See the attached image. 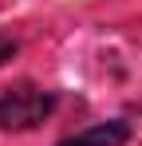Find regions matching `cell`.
I'll return each instance as SVG.
<instances>
[{
  "label": "cell",
  "mask_w": 142,
  "mask_h": 146,
  "mask_svg": "<svg viewBox=\"0 0 142 146\" xmlns=\"http://www.w3.org/2000/svg\"><path fill=\"white\" fill-rule=\"evenodd\" d=\"M51 107H55L51 91L20 79L0 91V130H32L51 115Z\"/></svg>",
  "instance_id": "cell-1"
},
{
  "label": "cell",
  "mask_w": 142,
  "mask_h": 146,
  "mask_svg": "<svg viewBox=\"0 0 142 146\" xmlns=\"http://www.w3.org/2000/svg\"><path fill=\"white\" fill-rule=\"evenodd\" d=\"M12 55H16V40L0 36V63H4V59H12Z\"/></svg>",
  "instance_id": "cell-3"
},
{
  "label": "cell",
  "mask_w": 142,
  "mask_h": 146,
  "mask_svg": "<svg viewBox=\"0 0 142 146\" xmlns=\"http://www.w3.org/2000/svg\"><path fill=\"white\" fill-rule=\"evenodd\" d=\"M130 138V126L126 122H99V126H87V130H79L75 138H63L59 146H126Z\"/></svg>",
  "instance_id": "cell-2"
}]
</instances>
